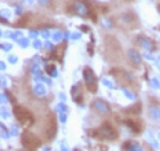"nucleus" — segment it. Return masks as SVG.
Returning a JSON list of instances; mask_svg holds the SVG:
<instances>
[{"label": "nucleus", "mask_w": 160, "mask_h": 151, "mask_svg": "<svg viewBox=\"0 0 160 151\" xmlns=\"http://www.w3.org/2000/svg\"><path fill=\"white\" fill-rule=\"evenodd\" d=\"M13 115L18 119L19 124L24 128H29L35 123V117L33 114L26 108L24 106H15L13 107Z\"/></svg>", "instance_id": "obj_1"}, {"label": "nucleus", "mask_w": 160, "mask_h": 151, "mask_svg": "<svg viewBox=\"0 0 160 151\" xmlns=\"http://www.w3.org/2000/svg\"><path fill=\"white\" fill-rule=\"evenodd\" d=\"M89 135L98 138V139H107V140H113L118 138V130L109 123H103L100 127L95 128L93 131L89 133Z\"/></svg>", "instance_id": "obj_2"}, {"label": "nucleus", "mask_w": 160, "mask_h": 151, "mask_svg": "<svg viewBox=\"0 0 160 151\" xmlns=\"http://www.w3.org/2000/svg\"><path fill=\"white\" fill-rule=\"evenodd\" d=\"M22 144L24 146V148H27L29 151H35L40 147V139L32 133L24 131L22 134Z\"/></svg>", "instance_id": "obj_3"}, {"label": "nucleus", "mask_w": 160, "mask_h": 151, "mask_svg": "<svg viewBox=\"0 0 160 151\" xmlns=\"http://www.w3.org/2000/svg\"><path fill=\"white\" fill-rule=\"evenodd\" d=\"M83 76H84V82L88 88L89 92H96L98 91V79L95 76L93 71L89 67H86L83 71Z\"/></svg>", "instance_id": "obj_4"}, {"label": "nucleus", "mask_w": 160, "mask_h": 151, "mask_svg": "<svg viewBox=\"0 0 160 151\" xmlns=\"http://www.w3.org/2000/svg\"><path fill=\"white\" fill-rule=\"evenodd\" d=\"M73 9H75V12H78L80 15V16H88L89 12H91L89 4L87 2H84V0H76V2L73 3Z\"/></svg>", "instance_id": "obj_5"}, {"label": "nucleus", "mask_w": 160, "mask_h": 151, "mask_svg": "<svg viewBox=\"0 0 160 151\" xmlns=\"http://www.w3.org/2000/svg\"><path fill=\"white\" fill-rule=\"evenodd\" d=\"M92 107L96 110L100 114H108L109 112V104L107 102H104V100L102 99H96V100H93V103H92Z\"/></svg>", "instance_id": "obj_6"}, {"label": "nucleus", "mask_w": 160, "mask_h": 151, "mask_svg": "<svg viewBox=\"0 0 160 151\" xmlns=\"http://www.w3.org/2000/svg\"><path fill=\"white\" fill-rule=\"evenodd\" d=\"M55 133H56V120H55V117L51 114V118L48 119V126H47V137L52 138Z\"/></svg>", "instance_id": "obj_7"}, {"label": "nucleus", "mask_w": 160, "mask_h": 151, "mask_svg": "<svg viewBox=\"0 0 160 151\" xmlns=\"http://www.w3.org/2000/svg\"><path fill=\"white\" fill-rule=\"evenodd\" d=\"M124 123H126L128 127L131 128L132 131H135V133H140V131H142V127H143V126H142V123H140L138 119H128V120H126Z\"/></svg>", "instance_id": "obj_8"}, {"label": "nucleus", "mask_w": 160, "mask_h": 151, "mask_svg": "<svg viewBox=\"0 0 160 151\" xmlns=\"http://www.w3.org/2000/svg\"><path fill=\"white\" fill-rule=\"evenodd\" d=\"M72 98L76 103H82V86H75V87L72 88Z\"/></svg>", "instance_id": "obj_9"}, {"label": "nucleus", "mask_w": 160, "mask_h": 151, "mask_svg": "<svg viewBox=\"0 0 160 151\" xmlns=\"http://www.w3.org/2000/svg\"><path fill=\"white\" fill-rule=\"evenodd\" d=\"M142 110H140V103H138L136 106H132V107H128L127 110H124V112L127 114H139Z\"/></svg>", "instance_id": "obj_10"}, {"label": "nucleus", "mask_w": 160, "mask_h": 151, "mask_svg": "<svg viewBox=\"0 0 160 151\" xmlns=\"http://www.w3.org/2000/svg\"><path fill=\"white\" fill-rule=\"evenodd\" d=\"M129 58H131L132 60H135V63L136 64H140V62H142V60H140V56H139V54L136 52V51H129Z\"/></svg>", "instance_id": "obj_11"}, {"label": "nucleus", "mask_w": 160, "mask_h": 151, "mask_svg": "<svg viewBox=\"0 0 160 151\" xmlns=\"http://www.w3.org/2000/svg\"><path fill=\"white\" fill-rule=\"evenodd\" d=\"M140 42H142L143 43V47H146V48H148L149 49V51H153V46H151V44H152V42H149V40L148 39H140Z\"/></svg>", "instance_id": "obj_12"}, {"label": "nucleus", "mask_w": 160, "mask_h": 151, "mask_svg": "<svg viewBox=\"0 0 160 151\" xmlns=\"http://www.w3.org/2000/svg\"><path fill=\"white\" fill-rule=\"evenodd\" d=\"M40 3L44 4V6H47V4L49 3V0H40Z\"/></svg>", "instance_id": "obj_13"}, {"label": "nucleus", "mask_w": 160, "mask_h": 151, "mask_svg": "<svg viewBox=\"0 0 160 151\" xmlns=\"http://www.w3.org/2000/svg\"><path fill=\"white\" fill-rule=\"evenodd\" d=\"M127 2H131V0H127Z\"/></svg>", "instance_id": "obj_14"}]
</instances>
